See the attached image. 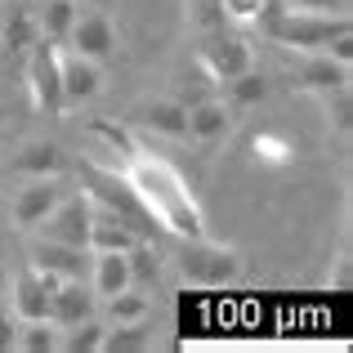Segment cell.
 I'll list each match as a JSON object with an SVG mask.
<instances>
[{
	"label": "cell",
	"mask_w": 353,
	"mask_h": 353,
	"mask_svg": "<svg viewBox=\"0 0 353 353\" xmlns=\"http://www.w3.org/2000/svg\"><path fill=\"white\" fill-rule=\"evenodd\" d=\"M112 170L125 174V183L139 192L143 210L152 215V224L161 228V233H170V237H210L206 233V215H201L188 179H183L165 157L134 148V152H130L121 165H112Z\"/></svg>",
	"instance_id": "6da1fadb"
},
{
	"label": "cell",
	"mask_w": 353,
	"mask_h": 353,
	"mask_svg": "<svg viewBox=\"0 0 353 353\" xmlns=\"http://www.w3.org/2000/svg\"><path fill=\"white\" fill-rule=\"evenodd\" d=\"M259 32L273 45L309 54V50H327L336 36L353 32V27H349V14H300V9H277L268 0V9L259 14Z\"/></svg>",
	"instance_id": "7a4b0ae2"
},
{
	"label": "cell",
	"mask_w": 353,
	"mask_h": 353,
	"mask_svg": "<svg viewBox=\"0 0 353 353\" xmlns=\"http://www.w3.org/2000/svg\"><path fill=\"white\" fill-rule=\"evenodd\" d=\"M179 273L197 286H228L241 277V255L210 237H179Z\"/></svg>",
	"instance_id": "3957f363"
},
{
	"label": "cell",
	"mask_w": 353,
	"mask_h": 353,
	"mask_svg": "<svg viewBox=\"0 0 353 353\" xmlns=\"http://www.w3.org/2000/svg\"><path fill=\"white\" fill-rule=\"evenodd\" d=\"M27 72V94H32V108L41 117H63L68 103H63V81H59V45L54 41H36L23 59Z\"/></svg>",
	"instance_id": "277c9868"
},
{
	"label": "cell",
	"mask_w": 353,
	"mask_h": 353,
	"mask_svg": "<svg viewBox=\"0 0 353 353\" xmlns=\"http://www.w3.org/2000/svg\"><path fill=\"white\" fill-rule=\"evenodd\" d=\"M197 68L206 72L215 85H224V81H233L237 72L255 68V50H250V41H241L224 27V32H206V41L197 45Z\"/></svg>",
	"instance_id": "5b68a950"
},
{
	"label": "cell",
	"mask_w": 353,
	"mask_h": 353,
	"mask_svg": "<svg viewBox=\"0 0 353 353\" xmlns=\"http://www.w3.org/2000/svg\"><path fill=\"white\" fill-rule=\"evenodd\" d=\"M90 210H94V201L85 197V188H81V192H63L59 206L36 224V233L50 237V241H68V246H85V237H90Z\"/></svg>",
	"instance_id": "8992f818"
},
{
	"label": "cell",
	"mask_w": 353,
	"mask_h": 353,
	"mask_svg": "<svg viewBox=\"0 0 353 353\" xmlns=\"http://www.w3.org/2000/svg\"><path fill=\"white\" fill-rule=\"evenodd\" d=\"M233 125H237V112L224 99H197V103H188V130H183V139H192V148H201V152H215V148L228 143Z\"/></svg>",
	"instance_id": "52a82bcc"
},
{
	"label": "cell",
	"mask_w": 353,
	"mask_h": 353,
	"mask_svg": "<svg viewBox=\"0 0 353 353\" xmlns=\"http://www.w3.org/2000/svg\"><path fill=\"white\" fill-rule=\"evenodd\" d=\"M63 277L41 273L36 264L18 268L14 282H9V309H14L18 322H32V318H50V291L59 286Z\"/></svg>",
	"instance_id": "ba28073f"
},
{
	"label": "cell",
	"mask_w": 353,
	"mask_h": 353,
	"mask_svg": "<svg viewBox=\"0 0 353 353\" xmlns=\"http://www.w3.org/2000/svg\"><path fill=\"white\" fill-rule=\"evenodd\" d=\"M59 81H63V103L77 108L103 90V68L85 54H77L72 45H59Z\"/></svg>",
	"instance_id": "9c48e42d"
},
{
	"label": "cell",
	"mask_w": 353,
	"mask_h": 353,
	"mask_svg": "<svg viewBox=\"0 0 353 353\" xmlns=\"http://www.w3.org/2000/svg\"><path fill=\"white\" fill-rule=\"evenodd\" d=\"M68 45L77 54H85V59H94V63L112 59V54H117V27H112V18H108L103 9L77 14V23H72V32H68Z\"/></svg>",
	"instance_id": "30bf717a"
},
{
	"label": "cell",
	"mask_w": 353,
	"mask_h": 353,
	"mask_svg": "<svg viewBox=\"0 0 353 353\" xmlns=\"http://www.w3.org/2000/svg\"><path fill=\"white\" fill-rule=\"evenodd\" d=\"M59 197H63L59 174L27 179V188H18V197H14V224L23 228V233H36V224H41L54 206H59Z\"/></svg>",
	"instance_id": "8fae6325"
},
{
	"label": "cell",
	"mask_w": 353,
	"mask_h": 353,
	"mask_svg": "<svg viewBox=\"0 0 353 353\" xmlns=\"http://www.w3.org/2000/svg\"><path fill=\"white\" fill-rule=\"evenodd\" d=\"M94 304H99V295L90 291L85 277H63V282L50 291V322L63 331V327H72V322H81V318H94Z\"/></svg>",
	"instance_id": "7c38bea8"
},
{
	"label": "cell",
	"mask_w": 353,
	"mask_h": 353,
	"mask_svg": "<svg viewBox=\"0 0 353 353\" xmlns=\"http://www.w3.org/2000/svg\"><path fill=\"white\" fill-rule=\"evenodd\" d=\"M36 41H41V18H36V9H27L23 0L9 5V14L0 18V54H5L9 63H23Z\"/></svg>",
	"instance_id": "4fadbf2b"
},
{
	"label": "cell",
	"mask_w": 353,
	"mask_h": 353,
	"mask_svg": "<svg viewBox=\"0 0 353 353\" xmlns=\"http://www.w3.org/2000/svg\"><path fill=\"white\" fill-rule=\"evenodd\" d=\"M32 264L54 277H90V250L41 237V241H32Z\"/></svg>",
	"instance_id": "5bb4252c"
},
{
	"label": "cell",
	"mask_w": 353,
	"mask_h": 353,
	"mask_svg": "<svg viewBox=\"0 0 353 353\" xmlns=\"http://www.w3.org/2000/svg\"><path fill=\"white\" fill-rule=\"evenodd\" d=\"M295 85L309 90V94H327V90H340L349 85V63L331 59L322 50H309L300 54V68H295Z\"/></svg>",
	"instance_id": "9a60e30c"
},
{
	"label": "cell",
	"mask_w": 353,
	"mask_h": 353,
	"mask_svg": "<svg viewBox=\"0 0 353 353\" xmlns=\"http://www.w3.org/2000/svg\"><path fill=\"white\" fill-rule=\"evenodd\" d=\"M134 121L152 134H165V139H183L188 130V103L183 99H148L143 108H134Z\"/></svg>",
	"instance_id": "2e32d148"
},
{
	"label": "cell",
	"mask_w": 353,
	"mask_h": 353,
	"mask_svg": "<svg viewBox=\"0 0 353 353\" xmlns=\"http://www.w3.org/2000/svg\"><path fill=\"white\" fill-rule=\"evenodd\" d=\"M90 291L99 295V300H108V295L125 291L130 286V264H125V250H90Z\"/></svg>",
	"instance_id": "e0dca14e"
},
{
	"label": "cell",
	"mask_w": 353,
	"mask_h": 353,
	"mask_svg": "<svg viewBox=\"0 0 353 353\" xmlns=\"http://www.w3.org/2000/svg\"><path fill=\"white\" fill-rule=\"evenodd\" d=\"M9 170L23 174V179H45V174H63V148L50 143V139H36V143H23L9 161Z\"/></svg>",
	"instance_id": "ac0fdd59"
},
{
	"label": "cell",
	"mask_w": 353,
	"mask_h": 353,
	"mask_svg": "<svg viewBox=\"0 0 353 353\" xmlns=\"http://www.w3.org/2000/svg\"><path fill=\"white\" fill-rule=\"evenodd\" d=\"M139 241V233L125 224V219H117L112 210H103V206H94L90 210V237H85V246L94 250H130Z\"/></svg>",
	"instance_id": "d6986e66"
},
{
	"label": "cell",
	"mask_w": 353,
	"mask_h": 353,
	"mask_svg": "<svg viewBox=\"0 0 353 353\" xmlns=\"http://www.w3.org/2000/svg\"><path fill=\"white\" fill-rule=\"evenodd\" d=\"M125 264H130V286L148 291V286H152L157 277H161V250H157L148 237H139L134 246L125 250Z\"/></svg>",
	"instance_id": "ffe728a7"
},
{
	"label": "cell",
	"mask_w": 353,
	"mask_h": 353,
	"mask_svg": "<svg viewBox=\"0 0 353 353\" xmlns=\"http://www.w3.org/2000/svg\"><path fill=\"white\" fill-rule=\"evenodd\" d=\"M77 14H81L77 0H45V9H36V18H41V36L54 41V45H63L68 32H72V23H77Z\"/></svg>",
	"instance_id": "44dd1931"
},
{
	"label": "cell",
	"mask_w": 353,
	"mask_h": 353,
	"mask_svg": "<svg viewBox=\"0 0 353 353\" xmlns=\"http://www.w3.org/2000/svg\"><path fill=\"white\" fill-rule=\"evenodd\" d=\"M224 85H228V99H224V103L233 108V112H246V108H259V103L268 99V81L259 77L255 68L237 72V77H233V81H224Z\"/></svg>",
	"instance_id": "7402d4cb"
},
{
	"label": "cell",
	"mask_w": 353,
	"mask_h": 353,
	"mask_svg": "<svg viewBox=\"0 0 353 353\" xmlns=\"http://www.w3.org/2000/svg\"><path fill=\"white\" fill-rule=\"evenodd\" d=\"M14 349H18V353H50V349H59V327H54L50 318L18 322V331H14Z\"/></svg>",
	"instance_id": "603a6c76"
},
{
	"label": "cell",
	"mask_w": 353,
	"mask_h": 353,
	"mask_svg": "<svg viewBox=\"0 0 353 353\" xmlns=\"http://www.w3.org/2000/svg\"><path fill=\"white\" fill-rule=\"evenodd\" d=\"M103 331H108V322L81 318V322H72V327H63L59 349H68V353H99L103 349Z\"/></svg>",
	"instance_id": "cb8c5ba5"
},
{
	"label": "cell",
	"mask_w": 353,
	"mask_h": 353,
	"mask_svg": "<svg viewBox=\"0 0 353 353\" xmlns=\"http://www.w3.org/2000/svg\"><path fill=\"white\" fill-rule=\"evenodd\" d=\"M108 322H143L148 313H152V300H148L139 286H125V291H117V295H108Z\"/></svg>",
	"instance_id": "d4e9b609"
},
{
	"label": "cell",
	"mask_w": 353,
	"mask_h": 353,
	"mask_svg": "<svg viewBox=\"0 0 353 353\" xmlns=\"http://www.w3.org/2000/svg\"><path fill=\"white\" fill-rule=\"evenodd\" d=\"M85 134L94 139V143H103V152H112V165H121L130 152H134V134H130L125 125H112V121H90L85 125Z\"/></svg>",
	"instance_id": "484cf974"
},
{
	"label": "cell",
	"mask_w": 353,
	"mask_h": 353,
	"mask_svg": "<svg viewBox=\"0 0 353 353\" xmlns=\"http://www.w3.org/2000/svg\"><path fill=\"white\" fill-rule=\"evenodd\" d=\"M152 345V336L143 331V322H117V327L103 331V349L108 353H139Z\"/></svg>",
	"instance_id": "4316f807"
},
{
	"label": "cell",
	"mask_w": 353,
	"mask_h": 353,
	"mask_svg": "<svg viewBox=\"0 0 353 353\" xmlns=\"http://www.w3.org/2000/svg\"><path fill=\"white\" fill-rule=\"evenodd\" d=\"M322 103H327V121L336 134H349V121H353V99H349V85L340 90H327V94H318Z\"/></svg>",
	"instance_id": "83f0119b"
},
{
	"label": "cell",
	"mask_w": 353,
	"mask_h": 353,
	"mask_svg": "<svg viewBox=\"0 0 353 353\" xmlns=\"http://www.w3.org/2000/svg\"><path fill=\"white\" fill-rule=\"evenodd\" d=\"M228 23H259V14L268 9V0H219Z\"/></svg>",
	"instance_id": "f1b7e54d"
},
{
	"label": "cell",
	"mask_w": 353,
	"mask_h": 353,
	"mask_svg": "<svg viewBox=\"0 0 353 353\" xmlns=\"http://www.w3.org/2000/svg\"><path fill=\"white\" fill-rule=\"evenodd\" d=\"M192 18H197V27H206V32H224V27H228V18H224V9H219V0H201Z\"/></svg>",
	"instance_id": "f546056e"
},
{
	"label": "cell",
	"mask_w": 353,
	"mask_h": 353,
	"mask_svg": "<svg viewBox=\"0 0 353 353\" xmlns=\"http://www.w3.org/2000/svg\"><path fill=\"white\" fill-rule=\"evenodd\" d=\"M286 9H300V14H349V0H286Z\"/></svg>",
	"instance_id": "4dcf8cb0"
},
{
	"label": "cell",
	"mask_w": 353,
	"mask_h": 353,
	"mask_svg": "<svg viewBox=\"0 0 353 353\" xmlns=\"http://www.w3.org/2000/svg\"><path fill=\"white\" fill-rule=\"evenodd\" d=\"M14 331H18L14 309H5V304H0V353H9V349H14Z\"/></svg>",
	"instance_id": "1f68e13d"
},
{
	"label": "cell",
	"mask_w": 353,
	"mask_h": 353,
	"mask_svg": "<svg viewBox=\"0 0 353 353\" xmlns=\"http://www.w3.org/2000/svg\"><path fill=\"white\" fill-rule=\"evenodd\" d=\"M255 152H264V157H273V161H286V143H277V139H255Z\"/></svg>",
	"instance_id": "d6a6232c"
},
{
	"label": "cell",
	"mask_w": 353,
	"mask_h": 353,
	"mask_svg": "<svg viewBox=\"0 0 353 353\" xmlns=\"http://www.w3.org/2000/svg\"><path fill=\"white\" fill-rule=\"evenodd\" d=\"M336 286H340V291L349 286V259H340V264H336Z\"/></svg>",
	"instance_id": "836d02e7"
},
{
	"label": "cell",
	"mask_w": 353,
	"mask_h": 353,
	"mask_svg": "<svg viewBox=\"0 0 353 353\" xmlns=\"http://www.w3.org/2000/svg\"><path fill=\"white\" fill-rule=\"evenodd\" d=\"M0 300H5V268H0Z\"/></svg>",
	"instance_id": "e575fe53"
},
{
	"label": "cell",
	"mask_w": 353,
	"mask_h": 353,
	"mask_svg": "<svg viewBox=\"0 0 353 353\" xmlns=\"http://www.w3.org/2000/svg\"><path fill=\"white\" fill-rule=\"evenodd\" d=\"M77 5H90V0H77Z\"/></svg>",
	"instance_id": "d590c367"
},
{
	"label": "cell",
	"mask_w": 353,
	"mask_h": 353,
	"mask_svg": "<svg viewBox=\"0 0 353 353\" xmlns=\"http://www.w3.org/2000/svg\"><path fill=\"white\" fill-rule=\"evenodd\" d=\"M0 121H5V108H0Z\"/></svg>",
	"instance_id": "8d00e7d4"
},
{
	"label": "cell",
	"mask_w": 353,
	"mask_h": 353,
	"mask_svg": "<svg viewBox=\"0 0 353 353\" xmlns=\"http://www.w3.org/2000/svg\"><path fill=\"white\" fill-rule=\"evenodd\" d=\"M0 9H5V0H0Z\"/></svg>",
	"instance_id": "74e56055"
}]
</instances>
